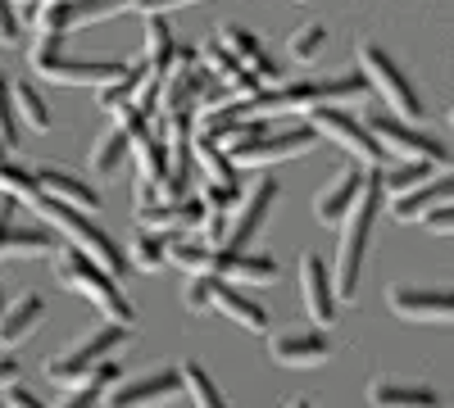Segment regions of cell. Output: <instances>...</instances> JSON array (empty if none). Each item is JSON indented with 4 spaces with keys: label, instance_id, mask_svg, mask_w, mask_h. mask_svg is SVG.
<instances>
[{
    "label": "cell",
    "instance_id": "46",
    "mask_svg": "<svg viewBox=\"0 0 454 408\" xmlns=\"http://www.w3.org/2000/svg\"><path fill=\"white\" fill-rule=\"evenodd\" d=\"M0 313H5V300H0Z\"/></svg>",
    "mask_w": 454,
    "mask_h": 408
},
{
    "label": "cell",
    "instance_id": "23",
    "mask_svg": "<svg viewBox=\"0 0 454 408\" xmlns=\"http://www.w3.org/2000/svg\"><path fill=\"white\" fill-rule=\"evenodd\" d=\"M223 281H237V286H263L278 277V264L269 254H227L223 250Z\"/></svg>",
    "mask_w": 454,
    "mask_h": 408
},
{
    "label": "cell",
    "instance_id": "37",
    "mask_svg": "<svg viewBox=\"0 0 454 408\" xmlns=\"http://www.w3.org/2000/svg\"><path fill=\"white\" fill-rule=\"evenodd\" d=\"M200 200H205L209 213L227 218V209L237 204V187H223V181H205V187H200Z\"/></svg>",
    "mask_w": 454,
    "mask_h": 408
},
{
    "label": "cell",
    "instance_id": "19",
    "mask_svg": "<svg viewBox=\"0 0 454 408\" xmlns=\"http://www.w3.org/2000/svg\"><path fill=\"white\" fill-rule=\"evenodd\" d=\"M368 404L372 408H445V399L432 386H413V381H372Z\"/></svg>",
    "mask_w": 454,
    "mask_h": 408
},
{
    "label": "cell",
    "instance_id": "30",
    "mask_svg": "<svg viewBox=\"0 0 454 408\" xmlns=\"http://www.w3.org/2000/svg\"><path fill=\"white\" fill-rule=\"evenodd\" d=\"M14 104H19V123L32 127V132H51V109L42 100L32 82H14Z\"/></svg>",
    "mask_w": 454,
    "mask_h": 408
},
{
    "label": "cell",
    "instance_id": "44",
    "mask_svg": "<svg viewBox=\"0 0 454 408\" xmlns=\"http://www.w3.org/2000/svg\"><path fill=\"white\" fill-rule=\"evenodd\" d=\"M5 150H10V145H5V136H0V164H5V159H10Z\"/></svg>",
    "mask_w": 454,
    "mask_h": 408
},
{
    "label": "cell",
    "instance_id": "21",
    "mask_svg": "<svg viewBox=\"0 0 454 408\" xmlns=\"http://www.w3.org/2000/svg\"><path fill=\"white\" fill-rule=\"evenodd\" d=\"M168 264H177L186 277H218L223 273V250H214V245H205L196 236H182L168 250Z\"/></svg>",
    "mask_w": 454,
    "mask_h": 408
},
{
    "label": "cell",
    "instance_id": "20",
    "mask_svg": "<svg viewBox=\"0 0 454 408\" xmlns=\"http://www.w3.org/2000/svg\"><path fill=\"white\" fill-rule=\"evenodd\" d=\"M214 309L223 318L241 322L246 331H269V313H263V304H254L250 295H241L232 281H223V277H214Z\"/></svg>",
    "mask_w": 454,
    "mask_h": 408
},
{
    "label": "cell",
    "instance_id": "39",
    "mask_svg": "<svg viewBox=\"0 0 454 408\" xmlns=\"http://www.w3.org/2000/svg\"><path fill=\"white\" fill-rule=\"evenodd\" d=\"M423 227H427L432 236H454V204H445V209L427 213V218H423Z\"/></svg>",
    "mask_w": 454,
    "mask_h": 408
},
{
    "label": "cell",
    "instance_id": "36",
    "mask_svg": "<svg viewBox=\"0 0 454 408\" xmlns=\"http://www.w3.org/2000/svg\"><path fill=\"white\" fill-rule=\"evenodd\" d=\"M182 304L192 309V313H209L214 309V277H186Z\"/></svg>",
    "mask_w": 454,
    "mask_h": 408
},
{
    "label": "cell",
    "instance_id": "31",
    "mask_svg": "<svg viewBox=\"0 0 454 408\" xmlns=\"http://www.w3.org/2000/svg\"><path fill=\"white\" fill-rule=\"evenodd\" d=\"M423 181H432V164H400V168H391V173L382 177V187H387L391 200H400V196H409V191H419Z\"/></svg>",
    "mask_w": 454,
    "mask_h": 408
},
{
    "label": "cell",
    "instance_id": "16",
    "mask_svg": "<svg viewBox=\"0 0 454 408\" xmlns=\"http://www.w3.org/2000/svg\"><path fill=\"white\" fill-rule=\"evenodd\" d=\"M205 200L200 196H186V200H173V204H145V209H137V222L145 232H200L205 227Z\"/></svg>",
    "mask_w": 454,
    "mask_h": 408
},
{
    "label": "cell",
    "instance_id": "7",
    "mask_svg": "<svg viewBox=\"0 0 454 408\" xmlns=\"http://www.w3.org/2000/svg\"><path fill=\"white\" fill-rule=\"evenodd\" d=\"M309 127H314L323 141L340 145L346 155H355L359 164H368V168H382V164H387V145L368 132V123L350 119L340 104H323V109H314V114H309Z\"/></svg>",
    "mask_w": 454,
    "mask_h": 408
},
{
    "label": "cell",
    "instance_id": "47",
    "mask_svg": "<svg viewBox=\"0 0 454 408\" xmlns=\"http://www.w3.org/2000/svg\"><path fill=\"white\" fill-rule=\"evenodd\" d=\"M450 127H454V114H450Z\"/></svg>",
    "mask_w": 454,
    "mask_h": 408
},
{
    "label": "cell",
    "instance_id": "43",
    "mask_svg": "<svg viewBox=\"0 0 454 408\" xmlns=\"http://www.w3.org/2000/svg\"><path fill=\"white\" fill-rule=\"evenodd\" d=\"M42 5H46V0H14V10H19V14H36Z\"/></svg>",
    "mask_w": 454,
    "mask_h": 408
},
{
    "label": "cell",
    "instance_id": "27",
    "mask_svg": "<svg viewBox=\"0 0 454 408\" xmlns=\"http://www.w3.org/2000/svg\"><path fill=\"white\" fill-rule=\"evenodd\" d=\"M55 250V236L46 232V227H32V222H14V227L0 236V254H23V258H32V254H51Z\"/></svg>",
    "mask_w": 454,
    "mask_h": 408
},
{
    "label": "cell",
    "instance_id": "5",
    "mask_svg": "<svg viewBox=\"0 0 454 408\" xmlns=\"http://www.w3.org/2000/svg\"><path fill=\"white\" fill-rule=\"evenodd\" d=\"M359 73L368 78V87L382 96V104H391V114L404 119V123H423L427 104L419 100V91H413V82L404 78V73L395 68V59L377 46V42H359Z\"/></svg>",
    "mask_w": 454,
    "mask_h": 408
},
{
    "label": "cell",
    "instance_id": "11",
    "mask_svg": "<svg viewBox=\"0 0 454 408\" xmlns=\"http://www.w3.org/2000/svg\"><path fill=\"white\" fill-rule=\"evenodd\" d=\"M278 196H282L278 177H259L254 187L246 191V200H241V209H237V218H232V227H227V241H223L227 254H250V241L259 236L263 222H269Z\"/></svg>",
    "mask_w": 454,
    "mask_h": 408
},
{
    "label": "cell",
    "instance_id": "25",
    "mask_svg": "<svg viewBox=\"0 0 454 408\" xmlns=\"http://www.w3.org/2000/svg\"><path fill=\"white\" fill-rule=\"evenodd\" d=\"M145 64L155 68V73H173L177 64V50H173V27L164 23V14H150L145 19Z\"/></svg>",
    "mask_w": 454,
    "mask_h": 408
},
{
    "label": "cell",
    "instance_id": "3",
    "mask_svg": "<svg viewBox=\"0 0 454 408\" xmlns=\"http://www.w3.org/2000/svg\"><path fill=\"white\" fill-rule=\"evenodd\" d=\"M55 277L68 286V290H78V295H87V300L109 318V322H119V327H132V304H128V295L119 290V277L114 273H105L91 254H82V250H64L59 254V264H55Z\"/></svg>",
    "mask_w": 454,
    "mask_h": 408
},
{
    "label": "cell",
    "instance_id": "42",
    "mask_svg": "<svg viewBox=\"0 0 454 408\" xmlns=\"http://www.w3.org/2000/svg\"><path fill=\"white\" fill-rule=\"evenodd\" d=\"M10 386H19V363L0 358V390H10Z\"/></svg>",
    "mask_w": 454,
    "mask_h": 408
},
{
    "label": "cell",
    "instance_id": "18",
    "mask_svg": "<svg viewBox=\"0 0 454 408\" xmlns=\"http://www.w3.org/2000/svg\"><path fill=\"white\" fill-rule=\"evenodd\" d=\"M36 181H42V191L51 200H64L73 209H100V191L68 168H36Z\"/></svg>",
    "mask_w": 454,
    "mask_h": 408
},
{
    "label": "cell",
    "instance_id": "41",
    "mask_svg": "<svg viewBox=\"0 0 454 408\" xmlns=\"http://www.w3.org/2000/svg\"><path fill=\"white\" fill-rule=\"evenodd\" d=\"M5 408H46V404L36 399L32 390H23V386H10L5 390Z\"/></svg>",
    "mask_w": 454,
    "mask_h": 408
},
{
    "label": "cell",
    "instance_id": "32",
    "mask_svg": "<svg viewBox=\"0 0 454 408\" xmlns=\"http://www.w3.org/2000/svg\"><path fill=\"white\" fill-rule=\"evenodd\" d=\"M218 42H223L227 50H232V55H237V59H241L246 68H250V64H254V59L263 55L259 36H254L250 27H237V23H223V27H218Z\"/></svg>",
    "mask_w": 454,
    "mask_h": 408
},
{
    "label": "cell",
    "instance_id": "4",
    "mask_svg": "<svg viewBox=\"0 0 454 408\" xmlns=\"http://www.w3.org/2000/svg\"><path fill=\"white\" fill-rule=\"evenodd\" d=\"M36 213H42L46 222H55V227L73 241V250H82V254H91L96 264L105 268V273H114V277H123V268L132 264V258L119 250V241H114L105 227H96V222L82 213V209H73V204H64V200H51L46 191H42V200L32 204Z\"/></svg>",
    "mask_w": 454,
    "mask_h": 408
},
{
    "label": "cell",
    "instance_id": "34",
    "mask_svg": "<svg viewBox=\"0 0 454 408\" xmlns=\"http://www.w3.org/2000/svg\"><path fill=\"white\" fill-rule=\"evenodd\" d=\"M123 10H132V0H73V27L96 23V19H114Z\"/></svg>",
    "mask_w": 454,
    "mask_h": 408
},
{
    "label": "cell",
    "instance_id": "29",
    "mask_svg": "<svg viewBox=\"0 0 454 408\" xmlns=\"http://www.w3.org/2000/svg\"><path fill=\"white\" fill-rule=\"evenodd\" d=\"M182 381H186V399H192L196 408H227L223 390L214 386V377L205 373L200 363H192V358H186V363H182Z\"/></svg>",
    "mask_w": 454,
    "mask_h": 408
},
{
    "label": "cell",
    "instance_id": "35",
    "mask_svg": "<svg viewBox=\"0 0 454 408\" xmlns=\"http://www.w3.org/2000/svg\"><path fill=\"white\" fill-rule=\"evenodd\" d=\"M0 136H5V145H19V104H14V87L5 82V73H0Z\"/></svg>",
    "mask_w": 454,
    "mask_h": 408
},
{
    "label": "cell",
    "instance_id": "33",
    "mask_svg": "<svg viewBox=\"0 0 454 408\" xmlns=\"http://www.w3.org/2000/svg\"><path fill=\"white\" fill-rule=\"evenodd\" d=\"M323 46H327V27L323 23H305L300 32H291V59H300V64L318 59Z\"/></svg>",
    "mask_w": 454,
    "mask_h": 408
},
{
    "label": "cell",
    "instance_id": "10",
    "mask_svg": "<svg viewBox=\"0 0 454 408\" xmlns=\"http://www.w3.org/2000/svg\"><path fill=\"white\" fill-rule=\"evenodd\" d=\"M182 395H186L182 367H160V373L119 381V386L105 395V408H164V404H173Z\"/></svg>",
    "mask_w": 454,
    "mask_h": 408
},
{
    "label": "cell",
    "instance_id": "22",
    "mask_svg": "<svg viewBox=\"0 0 454 408\" xmlns=\"http://www.w3.org/2000/svg\"><path fill=\"white\" fill-rule=\"evenodd\" d=\"M42 318H46L42 295H23L19 304H5V313H0V345H19V341H27Z\"/></svg>",
    "mask_w": 454,
    "mask_h": 408
},
{
    "label": "cell",
    "instance_id": "2",
    "mask_svg": "<svg viewBox=\"0 0 454 408\" xmlns=\"http://www.w3.org/2000/svg\"><path fill=\"white\" fill-rule=\"evenodd\" d=\"M27 64L59 87H96V91L123 82L132 73V64H119V59H73V55H64V36H36L32 50H27Z\"/></svg>",
    "mask_w": 454,
    "mask_h": 408
},
{
    "label": "cell",
    "instance_id": "38",
    "mask_svg": "<svg viewBox=\"0 0 454 408\" xmlns=\"http://www.w3.org/2000/svg\"><path fill=\"white\" fill-rule=\"evenodd\" d=\"M0 46H19V10H14V0H0Z\"/></svg>",
    "mask_w": 454,
    "mask_h": 408
},
{
    "label": "cell",
    "instance_id": "13",
    "mask_svg": "<svg viewBox=\"0 0 454 408\" xmlns=\"http://www.w3.org/2000/svg\"><path fill=\"white\" fill-rule=\"evenodd\" d=\"M300 304H305V318L314 327H327L336 318V281L314 250L300 254Z\"/></svg>",
    "mask_w": 454,
    "mask_h": 408
},
{
    "label": "cell",
    "instance_id": "15",
    "mask_svg": "<svg viewBox=\"0 0 454 408\" xmlns=\"http://www.w3.org/2000/svg\"><path fill=\"white\" fill-rule=\"evenodd\" d=\"M269 358L282 363V367H318L332 358V336L323 327H309V331H286L269 345Z\"/></svg>",
    "mask_w": 454,
    "mask_h": 408
},
{
    "label": "cell",
    "instance_id": "14",
    "mask_svg": "<svg viewBox=\"0 0 454 408\" xmlns=\"http://www.w3.org/2000/svg\"><path fill=\"white\" fill-rule=\"evenodd\" d=\"M364 191H368V173H359V168H340L327 187L318 191V200H314V213H318V222L323 227H340L350 213H355V204L364 200Z\"/></svg>",
    "mask_w": 454,
    "mask_h": 408
},
{
    "label": "cell",
    "instance_id": "17",
    "mask_svg": "<svg viewBox=\"0 0 454 408\" xmlns=\"http://www.w3.org/2000/svg\"><path fill=\"white\" fill-rule=\"evenodd\" d=\"M445 204H454V173L432 177V181H423L419 191L391 200V213H395L400 222H419V218H427V213H436V209H445Z\"/></svg>",
    "mask_w": 454,
    "mask_h": 408
},
{
    "label": "cell",
    "instance_id": "26",
    "mask_svg": "<svg viewBox=\"0 0 454 408\" xmlns=\"http://www.w3.org/2000/svg\"><path fill=\"white\" fill-rule=\"evenodd\" d=\"M123 377H119V363H105V367H96V373L82 381V386H73V395L59 404V408H96V404H105V395L114 390V386H119Z\"/></svg>",
    "mask_w": 454,
    "mask_h": 408
},
{
    "label": "cell",
    "instance_id": "45",
    "mask_svg": "<svg viewBox=\"0 0 454 408\" xmlns=\"http://www.w3.org/2000/svg\"><path fill=\"white\" fill-rule=\"evenodd\" d=\"M286 408H309V404H305V399H291V404H286Z\"/></svg>",
    "mask_w": 454,
    "mask_h": 408
},
{
    "label": "cell",
    "instance_id": "24",
    "mask_svg": "<svg viewBox=\"0 0 454 408\" xmlns=\"http://www.w3.org/2000/svg\"><path fill=\"white\" fill-rule=\"evenodd\" d=\"M192 159H196V168H200L205 181H223V187H237V164L227 159V150H223L218 141H209V136L196 132V141H192Z\"/></svg>",
    "mask_w": 454,
    "mask_h": 408
},
{
    "label": "cell",
    "instance_id": "9",
    "mask_svg": "<svg viewBox=\"0 0 454 408\" xmlns=\"http://www.w3.org/2000/svg\"><path fill=\"white\" fill-rule=\"evenodd\" d=\"M318 145V132L305 123V127H291V132H263L254 141H241L227 150V159H232L237 168H263V164H282V159H300L309 155Z\"/></svg>",
    "mask_w": 454,
    "mask_h": 408
},
{
    "label": "cell",
    "instance_id": "6",
    "mask_svg": "<svg viewBox=\"0 0 454 408\" xmlns=\"http://www.w3.org/2000/svg\"><path fill=\"white\" fill-rule=\"evenodd\" d=\"M132 336V327H119V322H105V327H96L91 336H82L73 350H64V354H55L51 363H46V377L55 381V386H82L96 367H105L109 363V354L119 350L123 341Z\"/></svg>",
    "mask_w": 454,
    "mask_h": 408
},
{
    "label": "cell",
    "instance_id": "28",
    "mask_svg": "<svg viewBox=\"0 0 454 408\" xmlns=\"http://www.w3.org/2000/svg\"><path fill=\"white\" fill-rule=\"evenodd\" d=\"M168 250H173V241L164 232H141L128 245V258H132V268H141V273H160L168 264Z\"/></svg>",
    "mask_w": 454,
    "mask_h": 408
},
{
    "label": "cell",
    "instance_id": "12",
    "mask_svg": "<svg viewBox=\"0 0 454 408\" xmlns=\"http://www.w3.org/2000/svg\"><path fill=\"white\" fill-rule=\"evenodd\" d=\"M387 309L404 322H454V290L441 286H391Z\"/></svg>",
    "mask_w": 454,
    "mask_h": 408
},
{
    "label": "cell",
    "instance_id": "8",
    "mask_svg": "<svg viewBox=\"0 0 454 408\" xmlns=\"http://www.w3.org/2000/svg\"><path fill=\"white\" fill-rule=\"evenodd\" d=\"M368 132L387 145V155H400L404 164H432V168H441V164H450V150L441 141H432L427 132H419V127H409L404 119H395V114H387V109H368Z\"/></svg>",
    "mask_w": 454,
    "mask_h": 408
},
{
    "label": "cell",
    "instance_id": "40",
    "mask_svg": "<svg viewBox=\"0 0 454 408\" xmlns=\"http://www.w3.org/2000/svg\"><path fill=\"white\" fill-rule=\"evenodd\" d=\"M177 5H192V0H132V10L137 14H164V10H177Z\"/></svg>",
    "mask_w": 454,
    "mask_h": 408
},
{
    "label": "cell",
    "instance_id": "1",
    "mask_svg": "<svg viewBox=\"0 0 454 408\" xmlns=\"http://www.w3.org/2000/svg\"><path fill=\"white\" fill-rule=\"evenodd\" d=\"M382 173H368V191L364 200L355 204V213L340 222V245H336V268H332V281H336V300L355 304L359 300V277H364V254H368V236H372V222L382 213Z\"/></svg>",
    "mask_w": 454,
    "mask_h": 408
}]
</instances>
